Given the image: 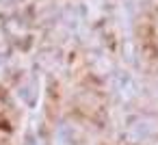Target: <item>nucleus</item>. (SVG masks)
Returning a JSON list of instances; mask_svg holds the SVG:
<instances>
[{
    "instance_id": "nucleus-1",
    "label": "nucleus",
    "mask_w": 158,
    "mask_h": 145,
    "mask_svg": "<svg viewBox=\"0 0 158 145\" xmlns=\"http://www.w3.org/2000/svg\"><path fill=\"white\" fill-rule=\"evenodd\" d=\"M126 136L134 143L156 141L158 139V113H143L128 121Z\"/></svg>"
},
{
    "instance_id": "nucleus-2",
    "label": "nucleus",
    "mask_w": 158,
    "mask_h": 145,
    "mask_svg": "<svg viewBox=\"0 0 158 145\" xmlns=\"http://www.w3.org/2000/svg\"><path fill=\"white\" fill-rule=\"evenodd\" d=\"M113 89H115L117 97L123 100V102H130V100L136 97V93H139V85H136L134 76H130V74H126V72H117V74H115V78H113Z\"/></svg>"
},
{
    "instance_id": "nucleus-3",
    "label": "nucleus",
    "mask_w": 158,
    "mask_h": 145,
    "mask_svg": "<svg viewBox=\"0 0 158 145\" xmlns=\"http://www.w3.org/2000/svg\"><path fill=\"white\" fill-rule=\"evenodd\" d=\"M18 95H20L28 106H33V104L37 102V80H35L33 76L22 78L20 85H18Z\"/></svg>"
},
{
    "instance_id": "nucleus-4",
    "label": "nucleus",
    "mask_w": 158,
    "mask_h": 145,
    "mask_svg": "<svg viewBox=\"0 0 158 145\" xmlns=\"http://www.w3.org/2000/svg\"><path fill=\"white\" fill-rule=\"evenodd\" d=\"M56 145H76V139H74L69 126H61L59 128V132H56Z\"/></svg>"
},
{
    "instance_id": "nucleus-5",
    "label": "nucleus",
    "mask_w": 158,
    "mask_h": 145,
    "mask_svg": "<svg viewBox=\"0 0 158 145\" xmlns=\"http://www.w3.org/2000/svg\"><path fill=\"white\" fill-rule=\"evenodd\" d=\"M7 54H9V41H7L5 33L0 31V59H5Z\"/></svg>"
},
{
    "instance_id": "nucleus-6",
    "label": "nucleus",
    "mask_w": 158,
    "mask_h": 145,
    "mask_svg": "<svg viewBox=\"0 0 158 145\" xmlns=\"http://www.w3.org/2000/svg\"><path fill=\"white\" fill-rule=\"evenodd\" d=\"M15 2H18V0H0V7H11Z\"/></svg>"
},
{
    "instance_id": "nucleus-7",
    "label": "nucleus",
    "mask_w": 158,
    "mask_h": 145,
    "mask_svg": "<svg viewBox=\"0 0 158 145\" xmlns=\"http://www.w3.org/2000/svg\"><path fill=\"white\" fill-rule=\"evenodd\" d=\"M26 145H41V143H39V141H37L35 136H28V141H26Z\"/></svg>"
}]
</instances>
